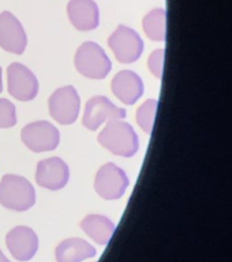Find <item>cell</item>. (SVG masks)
Here are the masks:
<instances>
[{"label":"cell","instance_id":"obj_1","mask_svg":"<svg viewBox=\"0 0 232 262\" xmlns=\"http://www.w3.org/2000/svg\"><path fill=\"white\" fill-rule=\"evenodd\" d=\"M97 141L111 153L122 157H133L138 151V135L133 126L123 120L107 122L106 128L98 134Z\"/></svg>","mask_w":232,"mask_h":262},{"label":"cell","instance_id":"obj_4","mask_svg":"<svg viewBox=\"0 0 232 262\" xmlns=\"http://www.w3.org/2000/svg\"><path fill=\"white\" fill-rule=\"evenodd\" d=\"M108 45L120 63L129 64L138 60L143 52V41L139 34L127 26H118L108 38Z\"/></svg>","mask_w":232,"mask_h":262},{"label":"cell","instance_id":"obj_13","mask_svg":"<svg viewBox=\"0 0 232 262\" xmlns=\"http://www.w3.org/2000/svg\"><path fill=\"white\" fill-rule=\"evenodd\" d=\"M116 97L127 105H133L143 94V82L138 74L130 70H123L116 74L111 83Z\"/></svg>","mask_w":232,"mask_h":262},{"label":"cell","instance_id":"obj_17","mask_svg":"<svg viewBox=\"0 0 232 262\" xmlns=\"http://www.w3.org/2000/svg\"><path fill=\"white\" fill-rule=\"evenodd\" d=\"M146 36L153 41H164L167 36V12L157 8L152 10L142 20Z\"/></svg>","mask_w":232,"mask_h":262},{"label":"cell","instance_id":"obj_21","mask_svg":"<svg viewBox=\"0 0 232 262\" xmlns=\"http://www.w3.org/2000/svg\"><path fill=\"white\" fill-rule=\"evenodd\" d=\"M2 75H3V71H2V67H0V93L3 92V79H2Z\"/></svg>","mask_w":232,"mask_h":262},{"label":"cell","instance_id":"obj_18","mask_svg":"<svg viewBox=\"0 0 232 262\" xmlns=\"http://www.w3.org/2000/svg\"><path fill=\"white\" fill-rule=\"evenodd\" d=\"M157 112V100H147L137 111V122L146 134H151Z\"/></svg>","mask_w":232,"mask_h":262},{"label":"cell","instance_id":"obj_7","mask_svg":"<svg viewBox=\"0 0 232 262\" xmlns=\"http://www.w3.org/2000/svg\"><path fill=\"white\" fill-rule=\"evenodd\" d=\"M129 187V178L122 168L108 163L98 169L94 188L98 195L104 200H119L126 192Z\"/></svg>","mask_w":232,"mask_h":262},{"label":"cell","instance_id":"obj_19","mask_svg":"<svg viewBox=\"0 0 232 262\" xmlns=\"http://www.w3.org/2000/svg\"><path fill=\"white\" fill-rule=\"evenodd\" d=\"M15 124V105L7 98H0V128H10Z\"/></svg>","mask_w":232,"mask_h":262},{"label":"cell","instance_id":"obj_12","mask_svg":"<svg viewBox=\"0 0 232 262\" xmlns=\"http://www.w3.org/2000/svg\"><path fill=\"white\" fill-rule=\"evenodd\" d=\"M6 243L12 257L18 261L32 259L38 249V239L34 231L24 225L11 229L6 236Z\"/></svg>","mask_w":232,"mask_h":262},{"label":"cell","instance_id":"obj_16","mask_svg":"<svg viewBox=\"0 0 232 262\" xmlns=\"http://www.w3.org/2000/svg\"><path fill=\"white\" fill-rule=\"evenodd\" d=\"M82 229L96 243L101 246L108 245L115 232V224L102 214H89L81 223Z\"/></svg>","mask_w":232,"mask_h":262},{"label":"cell","instance_id":"obj_20","mask_svg":"<svg viewBox=\"0 0 232 262\" xmlns=\"http://www.w3.org/2000/svg\"><path fill=\"white\" fill-rule=\"evenodd\" d=\"M163 61H164V49H157L155 52H152L147 64H149V70L151 73L155 75L156 78H161L163 75Z\"/></svg>","mask_w":232,"mask_h":262},{"label":"cell","instance_id":"obj_9","mask_svg":"<svg viewBox=\"0 0 232 262\" xmlns=\"http://www.w3.org/2000/svg\"><path fill=\"white\" fill-rule=\"evenodd\" d=\"M8 93L19 101H30L38 93V81L34 74L20 63H12L7 69Z\"/></svg>","mask_w":232,"mask_h":262},{"label":"cell","instance_id":"obj_14","mask_svg":"<svg viewBox=\"0 0 232 262\" xmlns=\"http://www.w3.org/2000/svg\"><path fill=\"white\" fill-rule=\"evenodd\" d=\"M67 14L74 28L81 32H89L98 26V7L94 0H70Z\"/></svg>","mask_w":232,"mask_h":262},{"label":"cell","instance_id":"obj_5","mask_svg":"<svg viewBox=\"0 0 232 262\" xmlns=\"http://www.w3.org/2000/svg\"><path fill=\"white\" fill-rule=\"evenodd\" d=\"M20 139L34 153L55 150L60 141V135L56 127L49 122L29 123L20 131Z\"/></svg>","mask_w":232,"mask_h":262},{"label":"cell","instance_id":"obj_2","mask_svg":"<svg viewBox=\"0 0 232 262\" xmlns=\"http://www.w3.org/2000/svg\"><path fill=\"white\" fill-rule=\"evenodd\" d=\"M0 204L4 208L24 212L36 204V191L26 178L4 175L0 182Z\"/></svg>","mask_w":232,"mask_h":262},{"label":"cell","instance_id":"obj_11","mask_svg":"<svg viewBox=\"0 0 232 262\" xmlns=\"http://www.w3.org/2000/svg\"><path fill=\"white\" fill-rule=\"evenodd\" d=\"M70 169L67 164L59 157H49L37 164L36 182L38 186L48 190H60L67 184Z\"/></svg>","mask_w":232,"mask_h":262},{"label":"cell","instance_id":"obj_10","mask_svg":"<svg viewBox=\"0 0 232 262\" xmlns=\"http://www.w3.org/2000/svg\"><path fill=\"white\" fill-rule=\"evenodd\" d=\"M28 38L24 26L10 11L0 14V47L14 55H22L26 49Z\"/></svg>","mask_w":232,"mask_h":262},{"label":"cell","instance_id":"obj_15","mask_svg":"<svg viewBox=\"0 0 232 262\" xmlns=\"http://www.w3.org/2000/svg\"><path fill=\"white\" fill-rule=\"evenodd\" d=\"M55 254L57 262H82L83 259L94 257L96 249L88 242L78 237H71L61 242L56 247Z\"/></svg>","mask_w":232,"mask_h":262},{"label":"cell","instance_id":"obj_3","mask_svg":"<svg viewBox=\"0 0 232 262\" xmlns=\"http://www.w3.org/2000/svg\"><path fill=\"white\" fill-rule=\"evenodd\" d=\"M75 69L83 77L90 79H104L112 69L110 57L104 49L93 41H88L78 48L74 57Z\"/></svg>","mask_w":232,"mask_h":262},{"label":"cell","instance_id":"obj_6","mask_svg":"<svg viewBox=\"0 0 232 262\" xmlns=\"http://www.w3.org/2000/svg\"><path fill=\"white\" fill-rule=\"evenodd\" d=\"M49 114L60 124H73L78 119L81 100L73 86H65L49 97Z\"/></svg>","mask_w":232,"mask_h":262},{"label":"cell","instance_id":"obj_22","mask_svg":"<svg viewBox=\"0 0 232 262\" xmlns=\"http://www.w3.org/2000/svg\"><path fill=\"white\" fill-rule=\"evenodd\" d=\"M0 262H10L7 259V257H6V255H4V254L2 253V250H0Z\"/></svg>","mask_w":232,"mask_h":262},{"label":"cell","instance_id":"obj_8","mask_svg":"<svg viewBox=\"0 0 232 262\" xmlns=\"http://www.w3.org/2000/svg\"><path fill=\"white\" fill-rule=\"evenodd\" d=\"M126 115V110L112 104L106 96H94L86 102L82 123L90 131H96L102 123L122 120Z\"/></svg>","mask_w":232,"mask_h":262}]
</instances>
